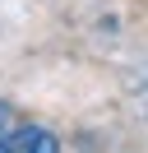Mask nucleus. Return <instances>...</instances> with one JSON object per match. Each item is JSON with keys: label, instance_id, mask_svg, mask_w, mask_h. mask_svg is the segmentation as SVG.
<instances>
[{"label": "nucleus", "instance_id": "obj_1", "mask_svg": "<svg viewBox=\"0 0 148 153\" xmlns=\"http://www.w3.org/2000/svg\"><path fill=\"white\" fill-rule=\"evenodd\" d=\"M0 153H60V139H56L46 125L18 121L14 130L0 134Z\"/></svg>", "mask_w": 148, "mask_h": 153}, {"label": "nucleus", "instance_id": "obj_2", "mask_svg": "<svg viewBox=\"0 0 148 153\" xmlns=\"http://www.w3.org/2000/svg\"><path fill=\"white\" fill-rule=\"evenodd\" d=\"M14 107H9V102H0V134H5V130H14Z\"/></svg>", "mask_w": 148, "mask_h": 153}]
</instances>
